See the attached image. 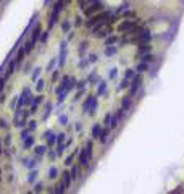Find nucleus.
Masks as SVG:
<instances>
[{
  "instance_id": "f257e3e1",
  "label": "nucleus",
  "mask_w": 184,
  "mask_h": 194,
  "mask_svg": "<svg viewBox=\"0 0 184 194\" xmlns=\"http://www.w3.org/2000/svg\"><path fill=\"white\" fill-rule=\"evenodd\" d=\"M136 29H137V23H136V21H129V19H125V21L118 26V31H119V33H125V34L126 33L131 34Z\"/></svg>"
},
{
  "instance_id": "f03ea898",
  "label": "nucleus",
  "mask_w": 184,
  "mask_h": 194,
  "mask_svg": "<svg viewBox=\"0 0 184 194\" xmlns=\"http://www.w3.org/2000/svg\"><path fill=\"white\" fill-rule=\"evenodd\" d=\"M110 15L108 13H102V15H95V16H92L89 21H87V26L89 28H92L94 25H97V23H102V21H105L107 18H108Z\"/></svg>"
},
{
  "instance_id": "7ed1b4c3",
  "label": "nucleus",
  "mask_w": 184,
  "mask_h": 194,
  "mask_svg": "<svg viewBox=\"0 0 184 194\" xmlns=\"http://www.w3.org/2000/svg\"><path fill=\"white\" fill-rule=\"evenodd\" d=\"M99 10H102V3H100V2H97V0H94V3H92L89 8L84 10V13H86L87 16H91V15H94L95 11H99Z\"/></svg>"
},
{
  "instance_id": "20e7f679",
  "label": "nucleus",
  "mask_w": 184,
  "mask_h": 194,
  "mask_svg": "<svg viewBox=\"0 0 184 194\" xmlns=\"http://www.w3.org/2000/svg\"><path fill=\"white\" fill-rule=\"evenodd\" d=\"M141 83H142V78H141V76H134L133 84H131V96H134V94L137 92V89H139V86H141Z\"/></svg>"
},
{
  "instance_id": "39448f33",
  "label": "nucleus",
  "mask_w": 184,
  "mask_h": 194,
  "mask_svg": "<svg viewBox=\"0 0 184 194\" xmlns=\"http://www.w3.org/2000/svg\"><path fill=\"white\" fill-rule=\"evenodd\" d=\"M89 159L91 157L87 155V150L84 149L81 154H79V165H81V167H87V164H89Z\"/></svg>"
},
{
  "instance_id": "423d86ee",
  "label": "nucleus",
  "mask_w": 184,
  "mask_h": 194,
  "mask_svg": "<svg viewBox=\"0 0 184 194\" xmlns=\"http://www.w3.org/2000/svg\"><path fill=\"white\" fill-rule=\"evenodd\" d=\"M108 33H111V28H110V26H107V25H103V26H102L100 29H99L94 36H97V37H105V36L108 34Z\"/></svg>"
},
{
  "instance_id": "0eeeda50",
  "label": "nucleus",
  "mask_w": 184,
  "mask_h": 194,
  "mask_svg": "<svg viewBox=\"0 0 184 194\" xmlns=\"http://www.w3.org/2000/svg\"><path fill=\"white\" fill-rule=\"evenodd\" d=\"M42 138H47V144H49V146H53L55 142H57V138H55V134L50 133V131H47Z\"/></svg>"
},
{
  "instance_id": "6e6552de",
  "label": "nucleus",
  "mask_w": 184,
  "mask_h": 194,
  "mask_svg": "<svg viewBox=\"0 0 184 194\" xmlns=\"http://www.w3.org/2000/svg\"><path fill=\"white\" fill-rule=\"evenodd\" d=\"M62 184L65 186V188H70V184H71V176H70V173L65 172L62 175Z\"/></svg>"
},
{
  "instance_id": "1a4fd4ad",
  "label": "nucleus",
  "mask_w": 184,
  "mask_h": 194,
  "mask_svg": "<svg viewBox=\"0 0 184 194\" xmlns=\"http://www.w3.org/2000/svg\"><path fill=\"white\" fill-rule=\"evenodd\" d=\"M39 39H41V26L37 25V26L34 28V31H33V37H31V41H33L34 44H36V42H37Z\"/></svg>"
},
{
  "instance_id": "9d476101",
  "label": "nucleus",
  "mask_w": 184,
  "mask_h": 194,
  "mask_svg": "<svg viewBox=\"0 0 184 194\" xmlns=\"http://www.w3.org/2000/svg\"><path fill=\"white\" fill-rule=\"evenodd\" d=\"M23 97H24V104H31L33 96H31V89L29 88H24V91H23Z\"/></svg>"
},
{
  "instance_id": "9b49d317",
  "label": "nucleus",
  "mask_w": 184,
  "mask_h": 194,
  "mask_svg": "<svg viewBox=\"0 0 184 194\" xmlns=\"http://www.w3.org/2000/svg\"><path fill=\"white\" fill-rule=\"evenodd\" d=\"M16 65H18V62H16V60H13V62L10 63V66H8V71H7V74H5V78H7V80H8V78L11 76V74L15 73V68H16Z\"/></svg>"
},
{
  "instance_id": "f8f14e48",
  "label": "nucleus",
  "mask_w": 184,
  "mask_h": 194,
  "mask_svg": "<svg viewBox=\"0 0 184 194\" xmlns=\"http://www.w3.org/2000/svg\"><path fill=\"white\" fill-rule=\"evenodd\" d=\"M94 104H95V97H89V99H87L86 102H84L82 109H84V110H86V112H87V110H89V109H91V107L94 105Z\"/></svg>"
},
{
  "instance_id": "ddd939ff",
  "label": "nucleus",
  "mask_w": 184,
  "mask_h": 194,
  "mask_svg": "<svg viewBox=\"0 0 184 194\" xmlns=\"http://www.w3.org/2000/svg\"><path fill=\"white\" fill-rule=\"evenodd\" d=\"M34 146V138L33 136H27L26 139H24V149H29V147H33Z\"/></svg>"
},
{
  "instance_id": "4468645a",
  "label": "nucleus",
  "mask_w": 184,
  "mask_h": 194,
  "mask_svg": "<svg viewBox=\"0 0 184 194\" xmlns=\"http://www.w3.org/2000/svg\"><path fill=\"white\" fill-rule=\"evenodd\" d=\"M100 133H102L100 125H95L94 128H92V136H94V138H99V136H100Z\"/></svg>"
},
{
  "instance_id": "2eb2a0df",
  "label": "nucleus",
  "mask_w": 184,
  "mask_h": 194,
  "mask_svg": "<svg viewBox=\"0 0 184 194\" xmlns=\"http://www.w3.org/2000/svg\"><path fill=\"white\" fill-rule=\"evenodd\" d=\"M33 49H34V42L33 41H27L26 44H24V54H29Z\"/></svg>"
},
{
  "instance_id": "dca6fc26",
  "label": "nucleus",
  "mask_w": 184,
  "mask_h": 194,
  "mask_svg": "<svg viewBox=\"0 0 184 194\" xmlns=\"http://www.w3.org/2000/svg\"><path fill=\"white\" fill-rule=\"evenodd\" d=\"M150 50V47L147 45V44H141V47H139V55H144V54H147Z\"/></svg>"
},
{
  "instance_id": "f3484780",
  "label": "nucleus",
  "mask_w": 184,
  "mask_h": 194,
  "mask_svg": "<svg viewBox=\"0 0 184 194\" xmlns=\"http://www.w3.org/2000/svg\"><path fill=\"white\" fill-rule=\"evenodd\" d=\"M115 52H116V49H115V47H111V45H108L105 49V55L107 57H111V55H115Z\"/></svg>"
},
{
  "instance_id": "a211bd4d",
  "label": "nucleus",
  "mask_w": 184,
  "mask_h": 194,
  "mask_svg": "<svg viewBox=\"0 0 184 194\" xmlns=\"http://www.w3.org/2000/svg\"><path fill=\"white\" fill-rule=\"evenodd\" d=\"M118 121H119V117H118V115H115V117H111L110 126H111V128H116V126H118Z\"/></svg>"
},
{
  "instance_id": "6ab92c4d",
  "label": "nucleus",
  "mask_w": 184,
  "mask_h": 194,
  "mask_svg": "<svg viewBox=\"0 0 184 194\" xmlns=\"http://www.w3.org/2000/svg\"><path fill=\"white\" fill-rule=\"evenodd\" d=\"M45 152H47L45 146H37V147H36V154H37V155H42V154H45Z\"/></svg>"
},
{
  "instance_id": "aec40b11",
  "label": "nucleus",
  "mask_w": 184,
  "mask_h": 194,
  "mask_svg": "<svg viewBox=\"0 0 184 194\" xmlns=\"http://www.w3.org/2000/svg\"><path fill=\"white\" fill-rule=\"evenodd\" d=\"M129 105H131V97H126V99H123V102H121V107H123V110H125V109H129Z\"/></svg>"
},
{
  "instance_id": "412c9836",
  "label": "nucleus",
  "mask_w": 184,
  "mask_h": 194,
  "mask_svg": "<svg viewBox=\"0 0 184 194\" xmlns=\"http://www.w3.org/2000/svg\"><path fill=\"white\" fill-rule=\"evenodd\" d=\"M107 136H108V129H102L100 136H99V139H100V142H105V141H107Z\"/></svg>"
},
{
  "instance_id": "4be33fe9",
  "label": "nucleus",
  "mask_w": 184,
  "mask_h": 194,
  "mask_svg": "<svg viewBox=\"0 0 184 194\" xmlns=\"http://www.w3.org/2000/svg\"><path fill=\"white\" fill-rule=\"evenodd\" d=\"M57 175H58V170L55 168V167H52V168L49 170V178H52V180H53V178H57Z\"/></svg>"
},
{
  "instance_id": "5701e85b",
  "label": "nucleus",
  "mask_w": 184,
  "mask_h": 194,
  "mask_svg": "<svg viewBox=\"0 0 184 194\" xmlns=\"http://www.w3.org/2000/svg\"><path fill=\"white\" fill-rule=\"evenodd\" d=\"M23 57H24V49H19V52H18V55H16V58H15V60L19 63V62L23 60Z\"/></svg>"
},
{
  "instance_id": "b1692460",
  "label": "nucleus",
  "mask_w": 184,
  "mask_h": 194,
  "mask_svg": "<svg viewBox=\"0 0 184 194\" xmlns=\"http://www.w3.org/2000/svg\"><path fill=\"white\" fill-rule=\"evenodd\" d=\"M70 176H71V180H76V178H78V167H73V168H71Z\"/></svg>"
},
{
  "instance_id": "393cba45",
  "label": "nucleus",
  "mask_w": 184,
  "mask_h": 194,
  "mask_svg": "<svg viewBox=\"0 0 184 194\" xmlns=\"http://www.w3.org/2000/svg\"><path fill=\"white\" fill-rule=\"evenodd\" d=\"M36 176H37V172L34 170V172H31V175L27 176V181H29V183H34V181H36Z\"/></svg>"
},
{
  "instance_id": "a878e982",
  "label": "nucleus",
  "mask_w": 184,
  "mask_h": 194,
  "mask_svg": "<svg viewBox=\"0 0 184 194\" xmlns=\"http://www.w3.org/2000/svg\"><path fill=\"white\" fill-rule=\"evenodd\" d=\"M125 78H126V80H131V78H134V70H126Z\"/></svg>"
},
{
  "instance_id": "bb28decb",
  "label": "nucleus",
  "mask_w": 184,
  "mask_h": 194,
  "mask_svg": "<svg viewBox=\"0 0 184 194\" xmlns=\"http://www.w3.org/2000/svg\"><path fill=\"white\" fill-rule=\"evenodd\" d=\"M107 45H111V44H115V42H116V37H115V36H110V37H107Z\"/></svg>"
},
{
  "instance_id": "cd10ccee",
  "label": "nucleus",
  "mask_w": 184,
  "mask_h": 194,
  "mask_svg": "<svg viewBox=\"0 0 184 194\" xmlns=\"http://www.w3.org/2000/svg\"><path fill=\"white\" fill-rule=\"evenodd\" d=\"M137 71H147V63L145 62L139 63V65H137Z\"/></svg>"
},
{
  "instance_id": "c85d7f7f",
  "label": "nucleus",
  "mask_w": 184,
  "mask_h": 194,
  "mask_svg": "<svg viewBox=\"0 0 184 194\" xmlns=\"http://www.w3.org/2000/svg\"><path fill=\"white\" fill-rule=\"evenodd\" d=\"M63 150H65V144L63 142H58V150H57V155H62Z\"/></svg>"
},
{
  "instance_id": "c756f323",
  "label": "nucleus",
  "mask_w": 184,
  "mask_h": 194,
  "mask_svg": "<svg viewBox=\"0 0 184 194\" xmlns=\"http://www.w3.org/2000/svg\"><path fill=\"white\" fill-rule=\"evenodd\" d=\"M41 68H36L34 70V73H33V81H36V80H37V78H39V74H41Z\"/></svg>"
},
{
  "instance_id": "7c9ffc66",
  "label": "nucleus",
  "mask_w": 184,
  "mask_h": 194,
  "mask_svg": "<svg viewBox=\"0 0 184 194\" xmlns=\"http://www.w3.org/2000/svg\"><path fill=\"white\" fill-rule=\"evenodd\" d=\"M29 133H31V129H29V128H27V129H23V133H21V139L24 141L26 138L29 136Z\"/></svg>"
},
{
  "instance_id": "2f4dec72",
  "label": "nucleus",
  "mask_w": 184,
  "mask_h": 194,
  "mask_svg": "<svg viewBox=\"0 0 184 194\" xmlns=\"http://www.w3.org/2000/svg\"><path fill=\"white\" fill-rule=\"evenodd\" d=\"M27 123H29V125H27V128H29L31 131H34L36 126H37V125H36V121H34V120H31V121H27Z\"/></svg>"
},
{
  "instance_id": "473e14b6",
  "label": "nucleus",
  "mask_w": 184,
  "mask_h": 194,
  "mask_svg": "<svg viewBox=\"0 0 184 194\" xmlns=\"http://www.w3.org/2000/svg\"><path fill=\"white\" fill-rule=\"evenodd\" d=\"M62 28H63V31H65V33H68V31H70V23H68V21H63V23H62Z\"/></svg>"
},
{
  "instance_id": "72a5a7b5",
  "label": "nucleus",
  "mask_w": 184,
  "mask_h": 194,
  "mask_svg": "<svg viewBox=\"0 0 184 194\" xmlns=\"http://www.w3.org/2000/svg\"><path fill=\"white\" fill-rule=\"evenodd\" d=\"M44 86H45V83H44V80H39L37 81V91H42Z\"/></svg>"
},
{
  "instance_id": "f704fd0d",
  "label": "nucleus",
  "mask_w": 184,
  "mask_h": 194,
  "mask_svg": "<svg viewBox=\"0 0 184 194\" xmlns=\"http://www.w3.org/2000/svg\"><path fill=\"white\" fill-rule=\"evenodd\" d=\"M152 60H154V55H144V58H142V62H152Z\"/></svg>"
},
{
  "instance_id": "c9c22d12",
  "label": "nucleus",
  "mask_w": 184,
  "mask_h": 194,
  "mask_svg": "<svg viewBox=\"0 0 184 194\" xmlns=\"http://www.w3.org/2000/svg\"><path fill=\"white\" fill-rule=\"evenodd\" d=\"M105 92V83H100V86H99V94H103Z\"/></svg>"
},
{
  "instance_id": "e433bc0d",
  "label": "nucleus",
  "mask_w": 184,
  "mask_h": 194,
  "mask_svg": "<svg viewBox=\"0 0 184 194\" xmlns=\"http://www.w3.org/2000/svg\"><path fill=\"white\" fill-rule=\"evenodd\" d=\"M55 157H57V152H53V150H49V159H50V160H55Z\"/></svg>"
},
{
  "instance_id": "4c0bfd02",
  "label": "nucleus",
  "mask_w": 184,
  "mask_h": 194,
  "mask_svg": "<svg viewBox=\"0 0 184 194\" xmlns=\"http://www.w3.org/2000/svg\"><path fill=\"white\" fill-rule=\"evenodd\" d=\"M47 37H49V34H47V33H42V34H41V42H42V44L47 41Z\"/></svg>"
},
{
  "instance_id": "58836bf2",
  "label": "nucleus",
  "mask_w": 184,
  "mask_h": 194,
  "mask_svg": "<svg viewBox=\"0 0 184 194\" xmlns=\"http://www.w3.org/2000/svg\"><path fill=\"white\" fill-rule=\"evenodd\" d=\"M110 121H111V113H107L105 115V125H110Z\"/></svg>"
},
{
  "instance_id": "ea45409f",
  "label": "nucleus",
  "mask_w": 184,
  "mask_h": 194,
  "mask_svg": "<svg viewBox=\"0 0 184 194\" xmlns=\"http://www.w3.org/2000/svg\"><path fill=\"white\" fill-rule=\"evenodd\" d=\"M55 63H57V58H53V60H52L50 63H49V66H47V70H52L55 66Z\"/></svg>"
},
{
  "instance_id": "a19ab883",
  "label": "nucleus",
  "mask_w": 184,
  "mask_h": 194,
  "mask_svg": "<svg viewBox=\"0 0 184 194\" xmlns=\"http://www.w3.org/2000/svg\"><path fill=\"white\" fill-rule=\"evenodd\" d=\"M128 86H129V84H128V80L125 78V80H123V83L119 84V88H121V89H125V88H128Z\"/></svg>"
},
{
  "instance_id": "79ce46f5",
  "label": "nucleus",
  "mask_w": 184,
  "mask_h": 194,
  "mask_svg": "<svg viewBox=\"0 0 184 194\" xmlns=\"http://www.w3.org/2000/svg\"><path fill=\"white\" fill-rule=\"evenodd\" d=\"M73 157H74V154H73V155H70V157H66V160H65V165H70L71 162H73Z\"/></svg>"
},
{
  "instance_id": "37998d69",
  "label": "nucleus",
  "mask_w": 184,
  "mask_h": 194,
  "mask_svg": "<svg viewBox=\"0 0 184 194\" xmlns=\"http://www.w3.org/2000/svg\"><path fill=\"white\" fill-rule=\"evenodd\" d=\"M42 191V184L39 183V184H36V188H34V193H41Z\"/></svg>"
},
{
  "instance_id": "c03bdc74",
  "label": "nucleus",
  "mask_w": 184,
  "mask_h": 194,
  "mask_svg": "<svg viewBox=\"0 0 184 194\" xmlns=\"http://www.w3.org/2000/svg\"><path fill=\"white\" fill-rule=\"evenodd\" d=\"M63 141H65V134H58V138H57V142H63Z\"/></svg>"
},
{
  "instance_id": "a18cd8bd",
  "label": "nucleus",
  "mask_w": 184,
  "mask_h": 194,
  "mask_svg": "<svg viewBox=\"0 0 184 194\" xmlns=\"http://www.w3.org/2000/svg\"><path fill=\"white\" fill-rule=\"evenodd\" d=\"M86 47H87V44H86V42H84V44H81V47H79V52H84V50H86Z\"/></svg>"
},
{
  "instance_id": "49530a36",
  "label": "nucleus",
  "mask_w": 184,
  "mask_h": 194,
  "mask_svg": "<svg viewBox=\"0 0 184 194\" xmlns=\"http://www.w3.org/2000/svg\"><path fill=\"white\" fill-rule=\"evenodd\" d=\"M5 126H7V121L3 118H0V128H5Z\"/></svg>"
},
{
  "instance_id": "de8ad7c7",
  "label": "nucleus",
  "mask_w": 184,
  "mask_h": 194,
  "mask_svg": "<svg viewBox=\"0 0 184 194\" xmlns=\"http://www.w3.org/2000/svg\"><path fill=\"white\" fill-rule=\"evenodd\" d=\"M89 58H91V60H89L91 63H94V62H97V55H91V57H89Z\"/></svg>"
},
{
  "instance_id": "09e8293b",
  "label": "nucleus",
  "mask_w": 184,
  "mask_h": 194,
  "mask_svg": "<svg viewBox=\"0 0 184 194\" xmlns=\"http://www.w3.org/2000/svg\"><path fill=\"white\" fill-rule=\"evenodd\" d=\"M60 121H62V125H66V117H65V115L60 117Z\"/></svg>"
},
{
  "instance_id": "8fccbe9b",
  "label": "nucleus",
  "mask_w": 184,
  "mask_h": 194,
  "mask_svg": "<svg viewBox=\"0 0 184 194\" xmlns=\"http://www.w3.org/2000/svg\"><path fill=\"white\" fill-rule=\"evenodd\" d=\"M84 84H86V81H79V83H78V88H79V89H82V88H84Z\"/></svg>"
},
{
  "instance_id": "3c124183",
  "label": "nucleus",
  "mask_w": 184,
  "mask_h": 194,
  "mask_svg": "<svg viewBox=\"0 0 184 194\" xmlns=\"http://www.w3.org/2000/svg\"><path fill=\"white\" fill-rule=\"evenodd\" d=\"M57 78H58V71H53V74H52V80H57Z\"/></svg>"
},
{
  "instance_id": "603ef678",
  "label": "nucleus",
  "mask_w": 184,
  "mask_h": 194,
  "mask_svg": "<svg viewBox=\"0 0 184 194\" xmlns=\"http://www.w3.org/2000/svg\"><path fill=\"white\" fill-rule=\"evenodd\" d=\"M10 142H11V138H10V134H8V136H7V139H5V144L10 146Z\"/></svg>"
},
{
  "instance_id": "864d4df0",
  "label": "nucleus",
  "mask_w": 184,
  "mask_h": 194,
  "mask_svg": "<svg viewBox=\"0 0 184 194\" xmlns=\"http://www.w3.org/2000/svg\"><path fill=\"white\" fill-rule=\"evenodd\" d=\"M41 100H42V96H37V97L34 99V102H36V104H39V102H41Z\"/></svg>"
},
{
  "instance_id": "5fc2aeb1",
  "label": "nucleus",
  "mask_w": 184,
  "mask_h": 194,
  "mask_svg": "<svg viewBox=\"0 0 184 194\" xmlns=\"http://www.w3.org/2000/svg\"><path fill=\"white\" fill-rule=\"evenodd\" d=\"M115 76H116V70H113V71L110 73V78H115Z\"/></svg>"
},
{
  "instance_id": "6e6d98bb",
  "label": "nucleus",
  "mask_w": 184,
  "mask_h": 194,
  "mask_svg": "<svg viewBox=\"0 0 184 194\" xmlns=\"http://www.w3.org/2000/svg\"><path fill=\"white\" fill-rule=\"evenodd\" d=\"M71 2V0H63V3H70Z\"/></svg>"
},
{
  "instance_id": "4d7b16f0",
  "label": "nucleus",
  "mask_w": 184,
  "mask_h": 194,
  "mask_svg": "<svg viewBox=\"0 0 184 194\" xmlns=\"http://www.w3.org/2000/svg\"><path fill=\"white\" fill-rule=\"evenodd\" d=\"M0 154H2V144H0Z\"/></svg>"
}]
</instances>
